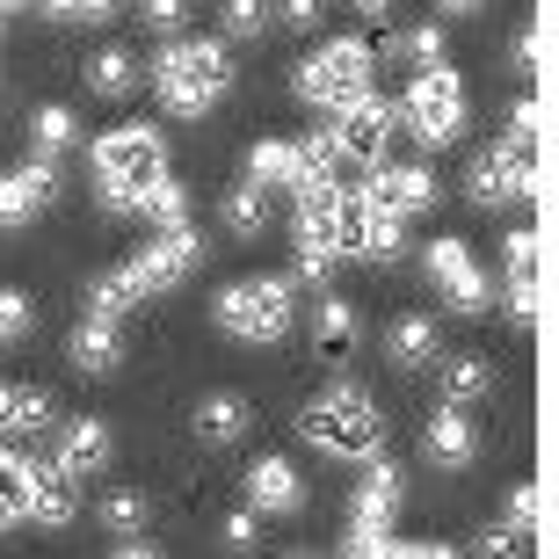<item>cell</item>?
Listing matches in <instances>:
<instances>
[{"instance_id": "cell-3", "label": "cell", "mask_w": 559, "mask_h": 559, "mask_svg": "<svg viewBox=\"0 0 559 559\" xmlns=\"http://www.w3.org/2000/svg\"><path fill=\"white\" fill-rule=\"evenodd\" d=\"M87 160H95V189L109 211H139V197L167 175V139L153 124H109Z\"/></svg>"}, {"instance_id": "cell-4", "label": "cell", "mask_w": 559, "mask_h": 559, "mask_svg": "<svg viewBox=\"0 0 559 559\" xmlns=\"http://www.w3.org/2000/svg\"><path fill=\"white\" fill-rule=\"evenodd\" d=\"M211 320H218L233 342H254V349L284 342L290 320H298V306H290V276H240V284H226L218 306H211Z\"/></svg>"}, {"instance_id": "cell-26", "label": "cell", "mask_w": 559, "mask_h": 559, "mask_svg": "<svg viewBox=\"0 0 559 559\" xmlns=\"http://www.w3.org/2000/svg\"><path fill=\"white\" fill-rule=\"evenodd\" d=\"M501 523H509L516 538H538V545H545V531H552V501H545V487H538V479H523L516 495H509Z\"/></svg>"}, {"instance_id": "cell-8", "label": "cell", "mask_w": 559, "mask_h": 559, "mask_svg": "<svg viewBox=\"0 0 559 559\" xmlns=\"http://www.w3.org/2000/svg\"><path fill=\"white\" fill-rule=\"evenodd\" d=\"M400 501H407V473L385 465V457H371L364 479H356V495H349V538H342V545H349V552H385Z\"/></svg>"}, {"instance_id": "cell-49", "label": "cell", "mask_w": 559, "mask_h": 559, "mask_svg": "<svg viewBox=\"0 0 559 559\" xmlns=\"http://www.w3.org/2000/svg\"><path fill=\"white\" fill-rule=\"evenodd\" d=\"M15 8H22V0H0V15H15Z\"/></svg>"}, {"instance_id": "cell-5", "label": "cell", "mask_w": 559, "mask_h": 559, "mask_svg": "<svg viewBox=\"0 0 559 559\" xmlns=\"http://www.w3.org/2000/svg\"><path fill=\"white\" fill-rule=\"evenodd\" d=\"M290 87H298V103H312V109H349V103H364L371 95V44L364 37H334V44H320L298 73H290Z\"/></svg>"}, {"instance_id": "cell-14", "label": "cell", "mask_w": 559, "mask_h": 559, "mask_svg": "<svg viewBox=\"0 0 559 559\" xmlns=\"http://www.w3.org/2000/svg\"><path fill=\"white\" fill-rule=\"evenodd\" d=\"M421 457H429L436 473H465L479 457V429H473V415L457 407V400H443L429 421H421Z\"/></svg>"}, {"instance_id": "cell-6", "label": "cell", "mask_w": 559, "mask_h": 559, "mask_svg": "<svg viewBox=\"0 0 559 559\" xmlns=\"http://www.w3.org/2000/svg\"><path fill=\"white\" fill-rule=\"evenodd\" d=\"M393 117L407 124V139L451 145L457 131H465V81H457V66H451V59L415 66V81H407V95H400Z\"/></svg>"}, {"instance_id": "cell-33", "label": "cell", "mask_w": 559, "mask_h": 559, "mask_svg": "<svg viewBox=\"0 0 559 559\" xmlns=\"http://www.w3.org/2000/svg\"><path fill=\"white\" fill-rule=\"evenodd\" d=\"M226 226L240 233V240H262V226H270V189L240 182V189L226 197Z\"/></svg>"}, {"instance_id": "cell-22", "label": "cell", "mask_w": 559, "mask_h": 559, "mask_svg": "<svg viewBox=\"0 0 559 559\" xmlns=\"http://www.w3.org/2000/svg\"><path fill=\"white\" fill-rule=\"evenodd\" d=\"M312 356L334 364V371L356 356V312H349V298H334V290L320 298V320H312Z\"/></svg>"}, {"instance_id": "cell-45", "label": "cell", "mask_w": 559, "mask_h": 559, "mask_svg": "<svg viewBox=\"0 0 559 559\" xmlns=\"http://www.w3.org/2000/svg\"><path fill=\"white\" fill-rule=\"evenodd\" d=\"M254 538H262V531H254V509H240V516H226V545H233V552H248Z\"/></svg>"}, {"instance_id": "cell-44", "label": "cell", "mask_w": 559, "mask_h": 559, "mask_svg": "<svg viewBox=\"0 0 559 559\" xmlns=\"http://www.w3.org/2000/svg\"><path fill=\"white\" fill-rule=\"evenodd\" d=\"M51 15H66V22H109V15H117V0H51Z\"/></svg>"}, {"instance_id": "cell-43", "label": "cell", "mask_w": 559, "mask_h": 559, "mask_svg": "<svg viewBox=\"0 0 559 559\" xmlns=\"http://www.w3.org/2000/svg\"><path fill=\"white\" fill-rule=\"evenodd\" d=\"M334 262H342L334 248H298V262H290V270L306 276V284H328V276H334Z\"/></svg>"}, {"instance_id": "cell-28", "label": "cell", "mask_w": 559, "mask_h": 559, "mask_svg": "<svg viewBox=\"0 0 559 559\" xmlns=\"http://www.w3.org/2000/svg\"><path fill=\"white\" fill-rule=\"evenodd\" d=\"M131 306H145V290H139V276L117 262V270H103L95 284H87V312H109V320H124Z\"/></svg>"}, {"instance_id": "cell-19", "label": "cell", "mask_w": 559, "mask_h": 559, "mask_svg": "<svg viewBox=\"0 0 559 559\" xmlns=\"http://www.w3.org/2000/svg\"><path fill=\"white\" fill-rule=\"evenodd\" d=\"M248 509H254V516H298V509H306V479H298L290 457H254Z\"/></svg>"}, {"instance_id": "cell-37", "label": "cell", "mask_w": 559, "mask_h": 559, "mask_svg": "<svg viewBox=\"0 0 559 559\" xmlns=\"http://www.w3.org/2000/svg\"><path fill=\"white\" fill-rule=\"evenodd\" d=\"M545 51H552V44H545V22H523L516 44H509V66H516L523 81H538V73H545Z\"/></svg>"}, {"instance_id": "cell-9", "label": "cell", "mask_w": 559, "mask_h": 559, "mask_svg": "<svg viewBox=\"0 0 559 559\" xmlns=\"http://www.w3.org/2000/svg\"><path fill=\"white\" fill-rule=\"evenodd\" d=\"M393 131H400V117H393V103H378V87L364 95V103H349V109H334L328 117V153H334V167H378L385 160V145H393Z\"/></svg>"}, {"instance_id": "cell-17", "label": "cell", "mask_w": 559, "mask_h": 559, "mask_svg": "<svg viewBox=\"0 0 559 559\" xmlns=\"http://www.w3.org/2000/svg\"><path fill=\"white\" fill-rule=\"evenodd\" d=\"M51 457H59L73 479H95V473H109L117 436H109L103 415H73V421H59V443H51Z\"/></svg>"}, {"instance_id": "cell-13", "label": "cell", "mask_w": 559, "mask_h": 559, "mask_svg": "<svg viewBox=\"0 0 559 559\" xmlns=\"http://www.w3.org/2000/svg\"><path fill=\"white\" fill-rule=\"evenodd\" d=\"M306 175H334V153H328V139L312 131L306 145H290V139H262L248 153V182L254 189H298Z\"/></svg>"}, {"instance_id": "cell-50", "label": "cell", "mask_w": 559, "mask_h": 559, "mask_svg": "<svg viewBox=\"0 0 559 559\" xmlns=\"http://www.w3.org/2000/svg\"><path fill=\"white\" fill-rule=\"evenodd\" d=\"M0 29H8V15H0Z\"/></svg>"}, {"instance_id": "cell-27", "label": "cell", "mask_w": 559, "mask_h": 559, "mask_svg": "<svg viewBox=\"0 0 559 559\" xmlns=\"http://www.w3.org/2000/svg\"><path fill=\"white\" fill-rule=\"evenodd\" d=\"M139 81H145V66L131 59L124 44H109V51H95V59H87V87H95V95H131Z\"/></svg>"}, {"instance_id": "cell-23", "label": "cell", "mask_w": 559, "mask_h": 559, "mask_svg": "<svg viewBox=\"0 0 559 559\" xmlns=\"http://www.w3.org/2000/svg\"><path fill=\"white\" fill-rule=\"evenodd\" d=\"M44 421H59V407H51V393L44 385H0V436H37Z\"/></svg>"}, {"instance_id": "cell-35", "label": "cell", "mask_w": 559, "mask_h": 559, "mask_svg": "<svg viewBox=\"0 0 559 559\" xmlns=\"http://www.w3.org/2000/svg\"><path fill=\"white\" fill-rule=\"evenodd\" d=\"M139 218H153V226H189V189L175 182V175H160V182L139 197Z\"/></svg>"}, {"instance_id": "cell-25", "label": "cell", "mask_w": 559, "mask_h": 559, "mask_svg": "<svg viewBox=\"0 0 559 559\" xmlns=\"http://www.w3.org/2000/svg\"><path fill=\"white\" fill-rule=\"evenodd\" d=\"M103 531L117 538V552H145L139 545V531H145V495H131V487H117V495H103Z\"/></svg>"}, {"instance_id": "cell-42", "label": "cell", "mask_w": 559, "mask_h": 559, "mask_svg": "<svg viewBox=\"0 0 559 559\" xmlns=\"http://www.w3.org/2000/svg\"><path fill=\"white\" fill-rule=\"evenodd\" d=\"M407 59H415V66H436V59H443V29H436V22L407 29Z\"/></svg>"}, {"instance_id": "cell-2", "label": "cell", "mask_w": 559, "mask_h": 559, "mask_svg": "<svg viewBox=\"0 0 559 559\" xmlns=\"http://www.w3.org/2000/svg\"><path fill=\"white\" fill-rule=\"evenodd\" d=\"M298 436H306L320 457L364 465V457H378V443H385V415H378V400L364 393V385H328L320 400L298 407Z\"/></svg>"}, {"instance_id": "cell-51", "label": "cell", "mask_w": 559, "mask_h": 559, "mask_svg": "<svg viewBox=\"0 0 559 559\" xmlns=\"http://www.w3.org/2000/svg\"><path fill=\"white\" fill-rule=\"evenodd\" d=\"M44 8H51V0H44Z\"/></svg>"}, {"instance_id": "cell-47", "label": "cell", "mask_w": 559, "mask_h": 559, "mask_svg": "<svg viewBox=\"0 0 559 559\" xmlns=\"http://www.w3.org/2000/svg\"><path fill=\"white\" fill-rule=\"evenodd\" d=\"M443 15H479V0H443Z\"/></svg>"}, {"instance_id": "cell-48", "label": "cell", "mask_w": 559, "mask_h": 559, "mask_svg": "<svg viewBox=\"0 0 559 559\" xmlns=\"http://www.w3.org/2000/svg\"><path fill=\"white\" fill-rule=\"evenodd\" d=\"M356 8H364V15H385V8H393V0H356Z\"/></svg>"}, {"instance_id": "cell-32", "label": "cell", "mask_w": 559, "mask_h": 559, "mask_svg": "<svg viewBox=\"0 0 559 559\" xmlns=\"http://www.w3.org/2000/svg\"><path fill=\"white\" fill-rule=\"evenodd\" d=\"M8 523H29V457L0 451V531Z\"/></svg>"}, {"instance_id": "cell-21", "label": "cell", "mask_w": 559, "mask_h": 559, "mask_svg": "<svg viewBox=\"0 0 559 559\" xmlns=\"http://www.w3.org/2000/svg\"><path fill=\"white\" fill-rule=\"evenodd\" d=\"M189 429H197V443H240V436L254 429V407H248V393H204L197 400V415H189Z\"/></svg>"}, {"instance_id": "cell-40", "label": "cell", "mask_w": 559, "mask_h": 559, "mask_svg": "<svg viewBox=\"0 0 559 559\" xmlns=\"http://www.w3.org/2000/svg\"><path fill=\"white\" fill-rule=\"evenodd\" d=\"M139 22L160 29V37H175V29H182V0H139Z\"/></svg>"}, {"instance_id": "cell-30", "label": "cell", "mask_w": 559, "mask_h": 559, "mask_svg": "<svg viewBox=\"0 0 559 559\" xmlns=\"http://www.w3.org/2000/svg\"><path fill=\"white\" fill-rule=\"evenodd\" d=\"M364 218H371L364 189H334V254H356L364 262Z\"/></svg>"}, {"instance_id": "cell-16", "label": "cell", "mask_w": 559, "mask_h": 559, "mask_svg": "<svg viewBox=\"0 0 559 559\" xmlns=\"http://www.w3.org/2000/svg\"><path fill=\"white\" fill-rule=\"evenodd\" d=\"M73 516H81V479L66 473L59 457H29V523L66 531Z\"/></svg>"}, {"instance_id": "cell-7", "label": "cell", "mask_w": 559, "mask_h": 559, "mask_svg": "<svg viewBox=\"0 0 559 559\" xmlns=\"http://www.w3.org/2000/svg\"><path fill=\"white\" fill-rule=\"evenodd\" d=\"M465 197H473L479 211L495 204H538L545 197V153L538 145H487V153H473V167H465Z\"/></svg>"}, {"instance_id": "cell-38", "label": "cell", "mask_w": 559, "mask_h": 559, "mask_svg": "<svg viewBox=\"0 0 559 559\" xmlns=\"http://www.w3.org/2000/svg\"><path fill=\"white\" fill-rule=\"evenodd\" d=\"M501 139H509V145H538L545 139V103H538V95H523V103L509 109V131H501Z\"/></svg>"}, {"instance_id": "cell-46", "label": "cell", "mask_w": 559, "mask_h": 559, "mask_svg": "<svg viewBox=\"0 0 559 559\" xmlns=\"http://www.w3.org/2000/svg\"><path fill=\"white\" fill-rule=\"evenodd\" d=\"M473 545H479V552H516L523 538H516V531H509V523H495V531H479Z\"/></svg>"}, {"instance_id": "cell-1", "label": "cell", "mask_w": 559, "mask_h": 559, "mask_svg": "<svg viewBox=\"0 0 559 559\" xmlns=\"http://www.w3.org/2000/svg\"><path fill=\"white\" fill-rule=\"evenodd\" d=\"M145 81H153V95L167 103V117H211V109L226 103L233 87V59L218 37H175L160 44V59L145 66Z\"/></svg>"}, {"instance_id": "cell-15", "label": "cell", "mask_w": 559, "mask_h": 559, "mask_svg": "<svg viewBox=\"0 0 559 559\" xmlns=\"http://www.w3.org/2000/svg\"><path fill=\"white\" fill-rule=\"evenodd\" d=\"M51 197H59V167H51V160H22V167H8V175H0V233L29 226V218H37Z\"/></svg>"}, {"instance_id": "cell-12", "label": "cell", "mask_w": 559, "mask_h": 559, "mask_svg": "<svg viewBox=\"0 0 559 559\" xmlns=\"http://www.w3.org/2000/svg\"><path fill=\"white\" fill-rule=\"evenodd\" d=\"M421 270H429V284L443 290L451 312H479L487 298H495V284H487V270L473 262L465 240H429V248H421Z\"/></svg>"}, {"instance_id": "cell-11", "label": "cell", "mask_w": 559, "mask_h": 559, "mask_svg": "<svg viewBox=\"0 0 559 559\" xmlns=\"http://www.w3.org/2000/svg\"><path fill=\"white\" fill-rule=\"evenodd\" d=\"M501 270H509V320L516 328H538L545 320V233L516 226L501 240Z\"/></svg>"}, {"instance_id": "cell-24", "label": "cell", "mask_w": 559, "mask_h": 559, "mask_svg": "<svg viewBox=\"0 0 559 559\" xmlns=\"http://www.w3.org/2000/svg\"><path fill=\"white\" fill-rule=\"evenodd\" d=\"M385 356H393L400 371H421V364H436V320H421V312H400L393 328H385Z\"/></svg>"}, {"instance_id": "cell-18", "label": "cell", "mask_w": 559, "mask_h": 559, "mask_svg": "<svg viewBox=\"0 0 559 559\" xmlns=\"http://www.w3.org/2000/svg\"><path fill=\"white\" fill-rule=\"evenodd\" d=\"M356 189H364L378 211H400V218H415V211L436 204V175H429V167H385V160H378V167H364V182H356Z\"/></svg>"}, {"instance_id": "cell-10", "label": "cell", "mask_w": 559, "mask_h": 559, "mask_svg": "<svg viewBox=\"0 0 559 559\" xmlns=\"http://www.w3.org/2000/svg\"><path fill=\"white\" fill-rule=\"evenodd\" d=\"M124 270L139 276L145 298H160V290L189 284V276L204 270V240H197V226H160V233H153V240H145V248L124 262Z\"/></svg>"}, {"instance_id": "cell-29", "label": "cell", "mask_w": 559, "mask_h": 559, "mask_svg": "<svg viewBox=\"0 0 559 559\" xmlns=\"http://www.w3.org/2000/svg\"><path fill=\"white\" fill-rule=\"evenodd\" d=\"M436 385H443V400L465 407V400H479L495 385V371H487V356H443V364H436Z\"/></svg>"}, {"instance_id": "cell-34", "label": "cell", "mask_w": 559, "mask_h": 559, "mask_svg": "<svg viewBox=\"0 0 559 559\" xmlns=\"http://www.w3.org/2000/svg\"><path fill=\"white\" fill-rule=\"evenodd\" d=\"M364 204H371V197H364ZM400 248H407V218L371 204V218H364V254H371V262H393Z\"/></svg>"}, {"instance_id": "cell-41", "label": "cell", "mask_w": 559, "mask_h": 559, "mask_svg": "<svg viewBox=\"0 0 559 559\" xmlns=\"http://www.w3.org/2000/svg\"><path fill=\"white\" fill-rule=\"evenodd\" d=\"M276 22H290L298 37H312V29L328 22V8H320V0H284V8H276Z\"/></svg>"}, {"instance_id": "cell-31", "label": "cell", "mask_w": 559, "mask_h": 559, "mask_svg": "<svg viewBox=\"0 0 559 559\" xmlns=\"http://www.w3.org/2000/svg\"><path fill=\"white\" fill-rule=\"evenodd\" d=\"M73 131H81V124H73V109H66V103H44L37 117H29V145H37V160H59L66 145H73Z\"/></svg>"}, {"instance_id": "cell-36", "label": "cell", "mask_w": 559, "mask_h": 559, "mask_svg": "<svg viewBox=\"0 0 559 559\" xmlns=\"http://www.w3.org/2000/svg\"><path fill=\"white\" fill-rule=\"evenodd\" d=\"M218 15H226V37H233V44H254V37L276 22V8H270V0H226Z\"/></svg>"}, {"instance_id": "cell-20", "label": "cell", "mask_w": 559, "mask_h": 559, "mask_svg": "<svg viewBox=\"0 0 559 559\" xmlns=\"http://www.w3.org/2000/svg\"><path fill=\"white\" fill-rule=\"evenodd\" d=\"M66 356H73V371H87V378L117 371V356H124V320H109V312H87L81 328L66 334Z\"/></svg>"}, {"instance_id": "cell-39", "label": "cell", "mask_w": 559, "mask_h": 559, "mask_svg": "<svg viewBox=\"0 0 559 559\" xmlns=\"http://www.w3.org/2000/svg\"><path fill=\"white\" fill-rule=\"evenodd\" d=\"M22 334H29V298L22 290H0V349L22 342Z\"/></svg>"}]
</instances>
